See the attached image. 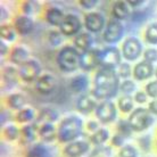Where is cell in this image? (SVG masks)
<instances>
[{
	"label": "cell",
	"instance_id": "cell-39",
	"mask_svg": "<svg viewBox=\"0 0 157 157\" xmlns=\"http://www.w3.org/2000/svg\"><path fill=\"white\" fill-rule=\"evenodd\" d=\"M63 38L64 36L60 33V31H55V30L50 31L47 36V40L48 42H49V44H50L51 47H55V48L60 46L63 43Z\"/></svg>",
	"mask_w": 157,
	"mask_h": 157
},
{
	"label": "cell",
	"instance_id": "cell-30",
	"mask_svg": "<svg viewBox=\"0 0 157 157\" xmlns=\"http://www.w3.org/2000/svg\"><path fill=\"white\" fill-rule=\"evenodd\" d=\"M110 140V132L106 128H99L96 132L90 134L89 141L91 145L96 146H104Z\"/></svg>",
	"mask_w": 157,
	"mask_h": 157
},
{
	"label": "cell",
	"instance_id": "cell-41",
	"mask_svg": "<svg viewBox=\"0 0 157 157\" xmlns=\"http://www.w3.org/2000/svg\"><path fill=\"white\" fill-rule=\"evenodd\" d=\"M145 92L151 99H157V78L149 80L145 86Z\"/></svg>",
	"mask_w": 157,
	"mask_h": 157
},
{
	"label": "cell",
	"instance_id": "cell-44",
	"mask_svg": "<svg viewBox=\"0 0 157 157\" xmlns=\"http://www.w3.org/2000/svg\"><path fill=\"white\" fill-rule=\"evenodd\" d=\"M132 97H133L134 102H137V104H139V105L147 104V102H148V99H149V97L147 96V94L145 92V90L144 91H137Z\"/></svg>",
	"mask_w": 157,
	"mask_h": 157
},
{
	"label": "cell",
	"instance_id": "cell-4",
	"mask_svg": "<svg viewBox=\"0 0 157 157\" xmlns=\"http://www.w3.org/2000/svg\"><path fill=\"white\" fill-rule=\"evenodd\" d=\"M130 125L133 130V132L140 133L146 130H148L155 122V116L150 113L148 108L142 106L136 107L133 112L128 117Z\"/></svg>",
	"mask_w": 157,
	"mask_h": 157
},
{
	"label": "cell",
	"instance_id": "cell-1",
	"mask_svg": "<svg viewBox=\"0 0 157 157\" xmlns=\"http://www.w3.org/2000/svg\"><path fill=\"white\" fill-rule=\"evenodd\" d=\"M121 78L114 68H98L94 76L92 94L99 101L113 100L120 92Z\"/></svg>",
	"mask_w": 157,
	"mask_h": 157
},
{
	"label": "cell",
	"instance_id": "cell-22",
	"mask_svg": "<svg viewBox=\"0 0 157 157\" xmlns=\"http://www.w3.org/2000/svg\"><path fill=\"white\" fill-rule=\"evenodd\" d=\"M94 42V36L91 33H89V32H81L76 36H74L73 46L81 54H83V52H86V51L90 50V49L94 48L92 47Z\"/></svg>",
	"mask_w": 157,
	"mask_h": 157
},
{
	"label": "cell",
	"instance_id": "cell-34",
	"mask_svg": "<svg viewBox=\"0 0 157 157\" xmlns=\"http://www.w3.org/2000/svg\"><path fill=\"white\" fill-rule=\"evenodd\" d=\"M16 36H17V32H16L15 28L13 26L12 24L5 23L0 25V36H1V40L7 41V42H14L16 40Z\"/></svg>",
	"mask_w": 157,
	"mask_h": 157
},
{
	"label": "cell",
	"instance_id": "cell-18",
	"mask_svg": "<svg viewBox=\"0 0 157 157\" xmlns=\"http://www.w3.org/2000/svg\"><path fill=\"white\" fill-rule=\"evenodd\" d=\"M20 78V73L18 70L14 66H6L1 71V86L2 89H8L10 90L14 86H17Z\"/></svg>",
	"mask_w": 157,
	"mask_h": 157
},
{
	"label": "cell",
	"instance_id": "cell-36",
	"mask_svg": "<svg viewBox=\"0 0 157 157\" xmlns=\"http://www.w3.org/2000/svg\"><path fill=\"white\" fill-rule=\"evenodd\" d=\"M116 133L121 134L124 138H130L133 133V130L130 125L128 118H120L116 123Z\"/></svg>",
	"mask_w": 157,
	"mask_h": 157
},
{
	"label": "cell",
	"instance_id": "cell-40",
	"mask_svg": "<svg viewBox=\"0 0 157 157\" xmlns=\"http://www.w3.org/2000/svg\"><path fill=\"white\" fill-rule=\"evenodd\" d=\"M138 147L139 149L144 150V151H150L151 147H153V139L150 136L145 134L138 139Z\"/></svg>",
	"mask_w": 157,
	"mask_h": 157
},
{
	"label": "cell",
	"instance_id": "cell-25",
	"mask_svg": "<svg viewBox=\"0 0 157 157\" xmlns=\"http://www.w3.org/2000/svg\"><path fill=\"white\" fill-rule=\"evenodd\" d=\"M43 17L49 25L59 28V25L62 24L64 17H65V14L60 8L56 7V6H49L46 8V10L43 13Z\"/></svg>",
	"mask_w": 157,
	"mask_h": 157
},
{
	"label": "cell",
	"instance_id": "cell-11",
	"mask_svg": "<svg viewBox=\"0 0 157 157\" xmlns=\"http://www.w3.org/2000/svg\"><path fill=\"white\" fill-rule=\"evenodd\" d=\"M83 23L81 18L75 14H67L64 17L62 24L59 25V31L64 36H76L81 33Z\"/></svg>",
	"mask_w": 157,
	"mask_h": 157
},
{
	"label": "cell",
	"instance_id": "cell-12",
	"mask_svg": "<svg viewBox=\"0 0 157 157\" xmlns=\"http://www.w3.org/2000/svg\"><path fill=\"white\" fill-rule=\"evenodd\" d=\"M91 150V144L88 140H75L68 142L63 147L64 157H83Z\"/></svg>",
	"mask_w": 157,
	"mask_h": 157
},
{
	"label": "cell",
	"instance_id": "cell-15",
	"mask_svg": "<svg viewBox=\"0 0 157 157\" xmlns=\"http://www.w3.org/2000/svg\"><path fill=\"white\" fill-rule=\"evenodd\" d=\"M154 75H155V66L145 62L144 59L138 62L133 66L132 78H133L134 81H138V82L149 81Z\"/></svg>",
	"mask_w": 157,
	"mask_h": 157
},
{
	"label": "cell",
	"instance_id": "cell-16",
	"mask_svg": "<svg viewBox=\"0 0 157 157\" xmlns=\"http://www.w3.org/2000/svg\"><path fill=\"white\" fill-rule=\"evenodd\" d=\"M57 86V81L54 75L49 74V73H44L40 76L36 82H34V89L36 92L40 94L47 96V94H52L56 89Z\"/></svg>",
	"mask_w": 157,
	"mask_h": 157
},
{
	"label": "cell",
	"instance_id": "cell-46",
	"mask_svg": "<svg viewBox=\"0 0 157 157\" xmlns=\"http://www.w3.org/2000/svg\"><path fill=\"white\" fill-rule=\"evenodd\" d=\"M78 4H80V6H81L83 9L91 10V9H94V8L97 6L98 1H97V0H80Z\"/></svg>",
	"mask_w": 157,
	"mask_h": 157
},
{
	"label": "cell",
	"instance_id": "cell-5",
	"mask_svg": "<svg viewBox=\"0 0 157 157\" xmlns=\"http://www.w3.org/2000/svg\"><path fill=\"white\" fill-rule=\"evenodd\" d=\"M122 57L125 62H136L144 54V43L138 36H128L122 41L121 44Z\"/></svg>",
	"mask_w": 157,
	"mask_h": 157
},
{
	"label": "cell",
	"instance_id": "cell-28",
	"mask_svg": "<svg viewBox=\"0 0 157 157\" xmlns=\"http://www.w3.org/2000/svg\"><path fill=\"white\" fill-rule=\"evenodd\" d=\"M24 157H52V153L47 144L41 142L30 146Z\"/></svg>",
	"mask_w": 157,
	"mask_h": 157
},
{
	"label": "cell",
	"instance_id": "cell-33",
	"mask_svg": "<svg viewBox=\"0 0 157 157\" xmlns=\"http://www.w3.org/2000/svg\"><path fill=\"white\" fill-rule=\"evenodd\" d=\"M144 40L150 46H157V22H151L146 26Z\"/></svg>",
	"mask_w": 157,
	"mask_h": 157
},
{
	"label": "cell",
	"instance_id": "cell-38",
	"mask_svg": "<svg viewBox=\"0 0 157 157\" xmlns=\"http://www.w3.org/2000/svg\"><path fill=\"white\" fill-rule=\"evenodd\" d=\"M117 157H139V150L136 146L126 144L118 149Z\"/></svg>",
	"mask_w": 157,
	"mask_h": 157
},
{
	"label": "cell",
	"instance_id": "cell-3",
	"mask_svg": "<svg viewBox=\"0 0 157 157\" xmlns=\"http://www.w3.org/2000/svg\"><path fill=\"white\" fill-rule=\"evenodd\" d=\"M81 52L71 44L60 48L56 56V63L59 70L65 73H73L80 68Z\"/></svg>",
	"mask_w": 157,
	"mask_h": 157
},
{
	"label": "cell",
	"instance_id": "cell-2",
	"mask_svg": "<svg viewBox=\"0 0 157 157\" xmlns=\"http://www.w3.org/2000/svg\"><path fill=\"white\" fill-rule=\"evenodd\" d=\"M86 124L82 118L78 115H70L60 120L58 126H57V132L58 138L57 141L60 145H66L68 142L78 140L84 133Z\"/></svg>",
	"mask_w": 157,
	"mask_h": 157
},
{
	"label": "cell",
	"instance_id": "cell-48",
	"mask_svg": "<svg viewBox=\"0 0 157 157\" xmlns=\"http://www.w3.org/2000/svg\"><path fill=\"white\" fill-rule=\"evenodd\" d=\"M10 50H12V48H9V46L6 43V41L0 40V55H1V57H5L7 54L9 55Z\"/></svg>",
	"mask_w": 157,
	"mask_h": 157
},
{
	"label": "cell",
	"instance_id": "cell-14",
	"mask_svg": "<svg viewBox=\"0 0 157 157\" xmlns=\"http://www.w3.org/2000/svg\"><path fill=\"white\" fill-rule=\"evenodd\" d=\"M80 68L84 72L97 71L99 68V48H92L81 54Z\"/></svg>",
	"mask_w": 157,
	"mask_h": 157
},
{
	"label": "cell",
	"instance_id": "cell-52",
	"mask_svg": "<svg viewBox=\"0 0 157 157\" xmlns=\"http://www.w3.org/2000/svg\"><path fill=\"white\" fill-rule=\"evenodd\" d=\"M155 78H157V66L155 67Z\"/></svg>",
	"mask_w": 157,
	"mask_h": 157
},
{
	"label": "cell",
	"instance_id": "cell-13",
	"mask_svg": "<svg viewBox=\"0 0 157 157\" xmlns=\"http://www.w3.org/2000/svg\"><path fill=\"white\" fill-rule=\"evenodd\" d=\"M99 104V100L96 98L92 92L91 94H80L78 98L76 99L75 108L78 113L83 115H89L91 113H94V110L97 108Z\"/></svg>",
	"mask_w": 157,
	"mask_h": 157
},
{
	"label": "cell",
	"instance_id": "cell-24",
	"mask_svg": "<svg viewBox=\"0 0 157 157\" xmlns=\"http://www.w3.org/2000/svg\"><path fill=\"white\" fill-rule=\"evenodd\" d=\"M9 60L13 65L16 66H22L23 64L30 60V52L23 46H15L12 48L10 54H9Z\"/></svg>",
	"mask_w": 157,
	"mask_h": 157
},
{
	"label": "cell",
	"instance_id": "cell-26",
	"mask_svg": "<svg viewBox=\"0 0 157 157\" xmlns=\"http://www.w3.org/2000/svg\"><path fill=\"white\" fill-rule=\"evenodd\" d=\"M5 102H6V106H7L8 109L15 110V112H18L22 108L26 107L25 106L26 105V98L21 92L9 94L5 99Z\"/></svg>",
	"mask_w": 157,
	"mask_h": 157
},
{
	"label": "cell",
	"instance_id": "cell-23",
	"mask_svg": "<svg viewBox=\"0 0 157 157\" xmlns=\"http://www.w3.org/2000/svg\"><path fill=\"white\" fill-rule=\"evenodd\" d=\"M90 86V78L86 73H81V74L75 75L74 78H71L70 81V88L74 94H86V90L89 89Z\"/></svg>",
	"mask_w": 157,
	"mask_h": 157
},
{
	"label": "cell",
	"instance_id": "cell-35",
	"mask_svg": "<svg viewBox=\"0 0 157 157\" xmlns=\"http://www.w3.org/2000/svg\"><path fill=\"white\" fill-rule=\"evenodd\" d=\"M137 84L136 81L132 78H126V80H121V84H120V92L122 94H126V96H132L137 92Z\"/></svg>",
	"mask_w": 157,
	"mask_h": 157
},
{
	"label": "cell",
	"instance_id": "cell-37",
	"mask_svg": "<svg viewBox=\"0 0 157 157\" xmlns=\"http://www.w3.org/2000/svg\"><path fill=\"white\" fill-rule=\"evenodd\" d=\"M118 76L121 80H126V78H131L132 73H133V66L130 65L129 62H122L118 67L116 68Z\"/></svg>",
	"mask_w": 157,
	"mask_h": 157
},
{
	"label": "cell",
	"instance_id": "cell-20",
	"mask_svg": "<svg viewBox=\"0 0 157 157\" xmlns=\"http://www.w3.org/2000/svg\"><path fill=\"white\" fill-rule=\"evenodd\" d=\"M38 129V136L39 139L43 144H51L58 138V132H57V126L54 123H48V124H42L36 128Z\"/></svg>",
	"mask_w": 157,
	"mask_h": 157
},
{
	"label": "cell",
	"instance_id": "cell-9",
	"mask_svg": "<svg viewBox=\"0 0 157 157\" xmlns=\"http://www.w3.org/2000/svg\"><path fill=\"white\" fill-rule=\"evenodd\" d=\"M107 25L106 17L100 12H90L86 14L83 18V26L86 28V32L91 34H97L104 32Z\"/></svg>",
	"mask_w": 157,
	"mask_h": 157
},
{
	"label": "cell",
	"instance_id": "cell-45",
	"mask_svg": "<svg viewBox=\"0 0 157 157\" xmlns=\"http://www.w3.org/2000/svg\"><path fill=\"white\" fill-rule=\"evenodd\" d=\"M21 12H22L23 15L31 17V15L34 12L33 4H32L31 1H24V2H22V5H21Z\"/></svg>",
	"mask_w": 157,
	"mask_h": 157
},
{
	"label": "cell",
	"instance_id": "cell-7",
	"mask_svg": "<svg viewBox=\"0 0 157 157\" xmlns=\"http://www.w3.org/2000/svg\"><path fill=\"white\" fill-rule=\"evenodd\" d=\"M123 62L121 49L116 46H106L99 48V68H114L116 70L118 65Z\"/></svg>",
	"mask_w": 157,
	"mask_h": 157
},
{
	"label": "cell",
	"instance_id": "cell-31",
	"mask_svg": "<svg viewBox=\"0 0 157 157\" xmlns=\"http://www.w3.org/2000/svg\"><path fill=\"white\" fill-rule=\"evenodd\" d=\"M134 100L132 96H126V94H122L117 98V101H116V105H117L118 112L123 115H130L133 109L136 108L134 107Z\"/></svg>",
	"mask_w": 157,
	"mask_h": 157
},
{
	"label": "cell",
	"instance_id": "cell-29",
	"mask_svg": "<svg viewBox=\"0 0 157 157\" xmlns=\"http://www.w3.org/2000/svg\"><path fill=\"white\" fill-rule=\"evenodd\" d=\"M36 113L34 108L32 107H24L21 110L16 112L15 116H14V120H15L18 124H31L32 122L36 118Z\"/></svg>",
	"mask_w": 157,
	"mask_h": 157
},
{
	"label": "cell",
	"instance_id": "cell-8",
	"mask_svg": "<svg viewBox=\"0 0 157 157\" xmlns=\"http://www.w3.org/2000/svg\"><path fill=\"white\" fill-rule=\"evenodd\" d=\"M125 34V28L121 21L110 20L107 22V25L102 32V40L107 43V46H115L121 42Z\"/></svg>",
	"mask_w": 157,
	"mask_h": 157
},
{
	"label": "cell",
	"instance_id": "cell-47",
	"mask_svg": "<svg viewBox=\"0 0 157 157\" xmlns=\"http://www.w3.org/2000/svg\"><path fill=\"white\" fill-rule=\"evenodd\" d=\"M99 128H100V124H99V122L97 121V120H90V121L86 122V131H89L90 133L96 132Z\"/></svg>",
	"mask_w": 157,
	"mask_h": 157
},
{
	"label": "cell",
	"instance_id": "cell-27",
	"mask_svg": "<svg viewBox=\"0 0 157 157\" xmlns=\"http://www.w3.org/2000/svg\"><path fill=\"white\" fill-rule=\"evenodd\" d=\"M38 136V129L36 125L33 124H25L21 128V136H20V141L23 145H33L36 141Z\"/></svg>",
	"mask_w": 157,
	"mask_h": 157
},
{
	"label": "cell",
	"instance_id": "cell-32",
	"mask_svg": "<svg viewBox=\"0 0 157 157\" xmlns=\"http://www.w3.org/2000/svg\"><path fill=\"white\" fill-rule=\"evenodd\" d=\"M2 138L5 140H7L9 142L20 140L21 136V128L16 125V124H10L8 123L5 126H2Z\"/></svg>",
	"mask_w": 157,
	"mask_h": 157
},
{
	"label": "cell",
	"instance_id": "cell-10",
	"mask_svg": "<svg viewBox=\"0 0 157 157\" xmlns=\"http://www.w3.org/2000/svg\"><path fill=\"white\" fill-rule=\"evenodd\" d=\"M42 66L36 59H30L29 62L18 67L20 78L25 83H33L41 76Z\"/></svg>",
	"mask_w": 157,
	"mask_h": 157
},
{
	"label": "cell",
	"instance_id": "cell-19",
	"mask_svg": "<svg viewBox=\"0 0 157 157\" xmlns=\"http://www.w3.org/2000/svg\"><path fill=\"white\" fill-rule=\"evenodd\" d=\"M112 16L114 20L117 21H126L129 20L131 15H132V12H131V7L129 6L128 1H124V0H118V1H115L113 6H112Z\"/></svg>",
	"mask_w": 157,
	"mask_h": 157
},
{
	"label": "cell",
	"instance_id": "cell-49",
	"mask_svg": "<svg viewBox=\"0 0 157 157\" xmlns=\"http://www.w3.org/2000/svg\"><path fill=\"white\" fill-rule=\"evenodd\" d=\"M148 110L154 115V116H157V99H151L149 102H148Z\"/></svg>",
	"mask_w": 157,
	"mask_h": 157
},
{
	"label": "cell",
	"instance_id": "cell-21",
	"mask_svg": "<svg viewBox=\"0 0 157 157\" xmlns=\"http://www.w3.org/2000/svg\"><path fill=\"white\" fill-rule=\"evenodd\" d=\"M59 120L58 110L51 107H44L39 110L36 118V126L42 125V124H48V123H54Z\"/></svg>",
	"mask_w": 157,
	"mask_h": 157
},
{
	"label": "cell",
	"instance_id": "cell-51",
	"mask_svg": "<svg viewBox=\"0 0 157 157\" xmlns=\"http://www.w3.org/2000/svg\"><path fill=\"white\" fill-rule=\"evenodd\" d=\"M8 14H7V10H6V8L4 6H0V22L1 24H5L6 20L8 18Z\"/></svg>",
	"mask_w": 157,
	"mask_h": 157
},
{
	"label": "cell",
	"instance_id": "cell-53",
	"mask_svg": "<svg viewBox=\"0 0 157 157\" xmlns=\"http://www.w3.org/2000/svg\"><path fill=\"white\" fill-rule=\"evenodd\" d=\"M155 146H156V150H157V139H156V144H155Z\"/></svg>",
	"mask_w": 157,
	"mask_h": 157
},
{
	"label": "cell",
	"instance_id": "cell-42",
	"mask_svg": "<svg viewBox=\"0 0 157 157\" xmlns=\"http://www.w3.org/2000/svg\"><path fill=\"white\" fill-rule=\"evenodd\" d=\"M142 57H144V60L147 62V63L151 64V65L156 64L157 63V49H155V48H153V47L147 48V49H145V51H144Z\"/></svg>",
	"mask_w": 157,
	"mask_h": 157
},
{
	"label": "cell",
	"instance_id": "cell-6",
	"mask_svg": "<svg viewBox=\"0 0 157 157\" xmlns=\"http://www.w3.org/2000/svg\"><path fill=\"white\" fill-rule=\"evenodd\" d=\"M94 114L96 120L100 124H104V125L112 124L117 120V105L113 100H101V101H99L98 106H97Z\"/></svg>",
	"mask_w": 157,
	"mask_h": 157
},
{
	"label": "cell",
	"instance_id": "cell-17",
	"mask_svg": "<svg viewBox=\"0 0 157 157\" xmlns=\"http://www.w3.org/2000/svg\"><path fill=\"white\" fill-rule=\"evenodd\" d=\"M13 26L15 28L17 34L20 36H29L34 30V21L30 16H25L23 14L15 16L13 21Z\"/></svg>",
	"mask_w": 157,
	"mask_h": 157
},
{
	"label": "cell",
	"instance_id": "cell-54",
	"mask_svg": "<svg viewBox=\"0 0 157 157\" xmlns=\"http://www.w3.org/2000/svg\"><path fill=\"white\" fill-rule=\"evenodd\" d=\"M104 157H109V156H104Z\"/></svg>",
	"mask_w": 157,
	"mask_h": 157
},
{
	"label": "cell",
	"instance_id": "cell-50",
	"mask_svg": "<svg viewBox=\"0 0 157 157\" xmlns=\"http://www.w3.org/2000/svg\"><path fill=\"white\" fill-rule=\"evenodd\" d=\"M145 2H146L145 0H128V4H129V6L131 7V9H132V8L141 7Z\"/></svg>",
	"mask_w": 157,
	"mask_h": 157
},
{
	"label": "cell",
	"instance_id": "cell-43",
	"mask_svg": "<svg viewBox=\"0 0 157 157\" xmlns=\"http://www.w3.org/2000/svg\"><path fill=\"white\" fill-rule=\"evenodd\" d=\"M125 139L126 138H124L123 136H121V134L115 133L114 136H112V137H110V140H109L110 146H112V147H114V148L120 149V148H122L124 145H126Z\"/></svg>",
	"mask_w": 157,
	"mask_h": 157
}]
</instances>
